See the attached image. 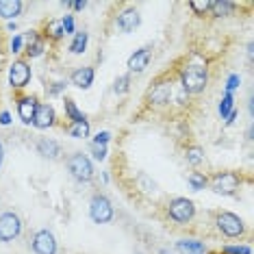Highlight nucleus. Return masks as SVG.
I'll return each instance as SVG.
<instances>
[{"mask_svg": "<svg viewBox=\"0 0 254 254\" xmlns=\"http://www.w3.org/2000/svg\"><path fill=\"white\" fill-rule=\"evenodd\" d=\"M181 85L185 94H200L209 85V72L204 65H187L181 70Z\"/></svg>", "mask_w": 254, "mask_h": 254, "instance_id": "1", "label": "nucleus"}, {"mask_svg": "<svg viewBox=\"0 0 254 254\" xmlns=\"http://www.w3.org/2000/svg\"><path fill=\"white\" fill-rule=\"evenodd\" d=\"M241 185V176L237 172H219L211 178V189L219 195H235Z\"/></svg>", "mask_w": 254, "mask_h": 254, "instance_id": "2", "label": "nucleus"}, {"mask_svg": "<svg viewBox=\"0 0 254 254\" xmlns=\"http://www.w3.org/2000/svg\"><path fill=\"white\" fill-rule=\"evenodd\" d=\"M167 215H170V219H174L176 224H187L195 215V204L187 198H174L167 204Z\"/></svg>", "mask_w": 254, "mask_h": 254, "instance_id": "3", "label": "nucleus"}, {"mask_svg": "<svg viewBox=\"0 0 254 254\" xmlns=\"http://www.w3.org/2000/svg\"><path fill=\"white\" fill-rule=\"evenodd\" d=\"M67 170H70V174L78 183H89L94 178V165H91V161L83 152L72 154L70 161H67Z\"/></svg>", "mask_w": 254, "mask_h": 254, "instance_id": "4", "label": "nucleus"}, {"mask_svg": "<svg viewBox=\"0 0 254 254\" xmlns=\"http://www.w3.org/2000/svg\"><path fill=\"white\" fill-rule=\"evenodd\" d=\"M89 217L96 224H109L113 219V204L109 202L107 195L96 193L89 202Z\"/></svg>", "mask_w": 254, "mask_h": 254, "instance_id": "5", "label": "nucleus"}, {"mask_svg": "<svg viewBox=\"0 0 254 254\" xmlns=\"http://www.w3.org/2000/svg\"><path fill=\"white\" fill-rule=\"evenodd\" d=\"M22 233V219L18 213L7 211L0 215V241H13L15 237H20Z\"/></svg>", "mask_w": 254, "mask_h": 254, "instance_id": "6", "label": "nucleus"}, {"mask_svg": "<svg viewBox=\"0 0 254 254\" xmlns=\"http://www.w3.org/2000/svg\"><path fill=\"white\" fill-rule=\"evenodd\" d=\"M217 228H219V233L226 237H241L246 230L244 219L239 215H235V213H228V211L217 215Z\"/></svg>", "mask_w": 254, "mask_h": 254, "instance_id": "7", "label": "nucleus"}, {"mask_svg": "<svg viewBox=\"0 0 254 254\" xmlns=\"http://www.w3.org/2000/svg\"><path fill=\"white\" fill-rule=\"evenodd\" d=\"M28 83H31V65L22 59L13 61L9 67V85L15 89H22V87H26Z\"/></svg>", "mask_w": 254, "mask_h": 254, "instance_id": "8", "label": "nucleus"}, {"mask_svg": "<svg viewBox=\"0 0 254 254\" xmlns=\"http://www.w3.org/2000/svg\"><path fill=\"white\" fill-rule=\"evenodd\" d=\"M31 248L35 254H57V239L50 230H37L33 235Z\"/></svg>", "mask_w": 254, "mask_h": 254, "instance_id": "9", "label": "nucleus"}, {"mask_svg": "<svg viewBox=\"0 0 254 254\" xmlns=\"http://www.w3.org/2000/svg\"><path fill=\"white\" fill-rule=\"evenodd\" d=\"M55 109L53 105H48V102H39L37 105V111H35V118H33V126L35 128H50V126H55Z\"/></svg>", "mask_w": 254, "mask_h": 254, "instance_id": "10", "label": "nucleus"}, {"mask_svg": "<svg viewBox=\"0 0 254 254\" xmlns=\"http://www.w3.org/2000/svg\"><path fill=\"white\" fill-rule=\"evenodd\" d=\"M150 57H152V46H143V48L135 50L130 57H128V63H126V67H128L130 72H143L148 67L150 63Z\"/></svg>", "mask_w": 254, "mask_h": 254, "instance_id": "11", "label": "nucleus"}, {"mask_svg": "<svg viewBox=\"0 0 254 254\" xmlns=\"http://www.w3.org/2000/svg\"><path fill=\"white\" fill-rule=\"evenodd\" d=\"M37 98L35 96H24L18 100V115L24 124H33V118H35V111H37Z\"/></svg>", "mask_w": 254, "mask_h": 254, "instance_id": "12", "label": "nucleus"}, {"mask_svg": "<svg viewBox=\"0 0 254 254\" xmlns=\"http://www.w3.org/2000/svg\"><path fill=\"white\" fill-rule=\"evenodd\" d=\"M139 24H141V15L137 9H126L118 18V28L122 33H132Z\"/></svg>", "mask_w": 254, "mask_h": 254, "instance_id": "13", "label": "nucleus"}, {"mask_svg": "<svg viewBox=\"0 0 254 254\" xmlns=\"http://www.w3.org/2000/svg\"><path fill=\"white\" fill-rule=\"evenodd\" d=\"M170 96H172V83H157L150 91V102L157 107H163L170 102Z\"/></svg>", "mask_w": 254, "mask_h": 254, "instance_id": "14", "label": "nucleus"}, {"mask_svg": "<svg viewBox=\"0 0 254 254\" xmlns=\"http://www.w3.org/2000/svg\"><path fill=\"white\" fill-rule=\"evenodd\" d=\"M35 148H37V154H42L44 159H50V161L59 159V154H61V146L55 139H48V137L39 139Z\"/></svg>", "mask_w": 254, "mask_h": 254, "instance_id": "15", "label": "nucleus"}, {"mask_svg": "<svg viewBox=\"0 0 254 254\" xmlns=\"http://www.w3.org/2000/svg\"><path fill=\"white\" fill-rule=\"evenodd\" d=\"M72 85L78 89H89L94 83V67H78L76 72H72Z\"/></svg>", "mask_w": 254, "mask_h": 254, "instance_id": "16", "label": "nucleus"}, {"mask_svg": "<svg viewBox=\"0 0 254 254\" xmlns=\"http://www.w3.org/2000/svg\"><path fill=\"white\" fill-rule=\"evenodd\" d=\"M24 4L20 0H0V18L2 20H13L22 13Z\"/></svg>", "mask_w": 254, "mask_h": 254, "instance_id": "17", "label": "nucleus"}, {"mask_svg": "<svg viewBox=\"0 0 254 254\" xmlns=\"http://www.w3.org/2000/svg\"><path fill=\"white\" fill-rule=\"evenodd\" d=\"M44 48H46L44 37L39 35V33H35V31L28 33L26 35V55L28 57H39L44 53Z\"/></svg>", "mask_w": 254, "mask_h": 254, "instance_id": "18", "label": "nucleus"}, {"mask_svg": "<svg viewBox=\"0 0 254 254\" xmlns=\"http://www.w3.org/2000/svg\"><path fill=\"white\" fill-rule=\"evenodd\" d=\"M176 252L178 254H204L206 246L198 239H181L176 244Z\"/></svg>", "mask_w": 254, "mask_h": 254, "instance_id": "19", "label": "nucleus"}, {"mask_svg": "<svg viewBox=\"0 0 254 254\" xmlns=\"http://www.w3.org/2000/svg\"><path fill=\"white\" fill-rule=\"evenodd\" d=\"M211 13L213 18H226L235 11V2H230V0H217V2H211Z\"/></svg>", "mask_w": 254, "mask_h": 254, "instance_id": "20", "label": "nucleus"}, {"mask_svg": "<svg viewBox=\"0 0 254 254\" xmlns=\"http://www.w3.org/2000/svg\"><path fill=\"white\" fill-rule=\"evenodd\" d=\"M185 159H187V163H189V165L198 167L200 163H204V150H202L200 146L187 148V150H185Z\"/></svg>", "mask_w": 254, "mask_h": 254, "instance_id": "21", "label": "nucleus"}, {"mask_svg": "<svg viewBox=\"0 0 254 254\" xmlns=\"http://www.w3.org/2000/svg\"><path fill=\"white\" fill-rule=\"evenodd\" d=\"M67 132H70L72 137H76V139H85V137H89V122L87 120H83V122H72L67 126Z\"/></svg>", "mask_w": 254, "mask_h": 254, "instance_id": "22", "label": "nucleus"}, {"mask_svg": "<svg viewBox=\"0 0 254 254\" xmlns=\"http://www.w3.org/2000/svg\"><path fill=\"white\" fill-rule=\"evenodd\" d=\"M48 39H53V42H59V39L65 35L63 33V24H61V20H53V22H48L46 24V33H44Z\"/></svg>", "mask_w": 254, "mask_h": 254, "instance_id": "23", "label": "nucleus"}, {"mask_svg": "<svg viewBox=\"0 0 254 254\" xmlns=\"http://www.w3.org/2000/svg\"><path fill=\"white\" fill-rule=\"evenodd\" d=\"M87 42H89V35L85 31H78L76 35H74V42L70 44V50L74 55H80L85 53V48H87Z\"/></svg>", "mask_w": 254, "mask_h": 254, "instance_id": "24", "label": "nucleus"}, {"mask_svg": "<svg viewBox=\"0 0 254 254\" xmlns=\"http://www.w3.org/2000/svg\"><path fill=\"white\" fill-rule=\"evenodd\" d=\"M63 107H65V113H67V118H70L72 122H83L85 120V115L78 111L76 102H74L72 98H65V100H63Z\"/></svg>", "mask_w": 254, "mask_h": 254, "instance_id": "25", "label": "nucleus"}, {"mask_svg": "<svg viewBox=\"0 0 254 254\" xmlns=\"http://www.w3.org/2000/svg\"><path fill=\"white\" fill-rule=\"evenodd\" d=\"M187 183L191 185L193 191H200V189H204L206 185H209V178L202 174V172H191V174H189V178H187Z\"/></svg>", "mask_w": 254, "mask_h": 254, "instance_id": "26", "label": "nucleus"}, {"mask_svg": "<svg viewBox=\"0 0 254 254\" xmlns=\"http://www.w3.org/2000/svg\"><path fill=\"white\" fill-rule=\"evenodd\" d=\"M137 185L141 187L143 193H154V191H157V183H154L148 174H143V172H141L139 176H137Z\"/></svg>", "mask_w": 254, "mask_h": 254, "instance_id": "27", "label": "nucleus"}, {"mask_svg": "<svg viewBox=\"0 0 254 254\" xmlns=\"http://www.w3.org/2000/svg\"><path fill=\"white\" fill-rule=\"evenodd\" d=\"M189 9H191L195 15H204L206 11L211 9V0H191V2H189Z\"/></svg>", "mask_w": 254, "mask_h": 254, "instance_id": "28", "label": "nucleus"}, {"mask_svg": "<svg viewBox=\"0 0 254 254\" xmlns=\"http://www.w3.org/2000/svg\"><path fill=\"white\" fill-rule=\"evenodd\" d=\"M128 89H130V74H124V76H120L115 80V85H113L115 94H126Z\"/></svg>", "mask_w": 254, "mask_h": 254, "instance_id": "29", "label": "nucleus"}, {"mask_svg": "<svg viewBox=\"0 0 254 254\" xmlns=\"http://www.w3.org/2000/svg\"><path fill=\"white\" fill-rule=\"evenodd\" d=\"M233 94H226V96H224V100L222 102H219V115H222V118H226V115L230 113V111H233Z\"/></svg>", "mask_w": 254, "mask_h": 254, "instance_id": "30", "label": "nucleus"}, {"mask_svg": "<svg viewBox=\"0 0 254 254\" xmlns=\"http://www.w3.org/2000/svg\"><path fill=\"white\" fill-rule=\"evenodd\" d=\"M91 154H94L96 161H105L107 159V146H96V143H91Z\"/></svg>", "mask_w": 254, "mask_h": 254, "instance_id": "31", "label": "nucleus"}, {"mask_svg": "<svg viewBox=\"0 0 254 254\" xmlns=\"http://www.w3.org/2000/svg\"><path fill=\"white\" fill-rule=\"evenodd\" d=\"M222 252L224 254H250L252 250L248 246H228V248H224Z\"/></svg>", "mask_w": 254, "mask_h": 254, "instance_id": "32", "label": "nucleus"}, {"mask_svg": "<svg viewBox=\"0 0 254 254\" xmlns=\"http://www.w3.org/2000/svg\"><path fill=\"white\" fill-rule=\"evenodd\" d=\"M65 87H67V85L63 83V80H57V83H53V85L48 87V96H59Z\"/></svg>", "mask_w": 254, "mask_h": 254, "instance_id": "33", "label": "nucleus"}, {"mask_svg": "<svg viewBox=\"0 0 254 254\" xmlns=\"http://www.w3.org/2000/svg\"><path fill=\"white\" fill-rule=\"evenodd\" d=\"M61 24H63V33H74V18L72 15H65V20H61Z\"/></svg>", "mask_w": 254, "mask_h": 254, "instance_id": "34", "label": "nucleus"}, {"mask_svg": "<svg viewBox=\"0 0 254 254\" xmlns=\"http://www.w3.org/2000/svg\"><path fill=\"white\" fill-rule=\"evenodd\" d=\"M111 139V135H109V132H98L96 135V146H107V141Z\"/></svg>", "mask_w": 254, "mask_h": 254, "instance_id": "35", "label": "nucleus"}, {"mask_svg": "<svg viewBox=\"0 0 254 254\" xmlns=\"http://www.w3.org/2000/svg\"><path fill=\"white\" fill-rule=\"evenodd\" d=\"M239 87V76H237V74H233V76L228 78V85H226V94H230V91L233 89H237Z\"/></svg>", "mask_w": 254, "mask_h": 254, "instance_id": "36", "label": "nucleus"}, {"mask_svg": "<svg viewBox=\"0 0 254 254\" xmlns=\"http://www.w3.org/2000/svg\"><path fill=\"white\" fill-rule=\"evenodd\" d=\"M20 48H22V37L15 35L13 42H11V53H20Z\"/></svg>", "mask_w": 254, "mask_h": 254, "instance_id": "37", "label": "nucleus"}, {"mask_svg": "<svg viewBox=\"0 0 254 254\" xmlns=\"http://www.w3.org/2000/svg\"><path fill=\"white\" fill-rule=\"evenodd\" d=\"M85 7H87V2H72V9L74 11H83Z\"/></svg>", "mask_w": 254, "mask_h": 254, "instance_id": "38", "label": "nucleus"}, {"mask_svg": "<svg viewBox=\"0 0 254 254\" xmlns=\"http://www.w3.org/2000/svg\"><path fill=\"white\" fill-rule=\"evenodd\" d=\"M0 122H2V124H9V122H11V115H9L7 111H4L2 115H0Z\"/></svg>", "mask_w": 254, "mask_h": 254, "instance_id": "39", "label": "nucleus"}, {"mask_svg": "<svg viewBox=\"0 0 254 254\" xmlns=\"http://www.w3.org/2000/svg\"><path fill=\"white\" fill-rule=\"evenodd\" d=\"M2 161H4V146L0 143V165H2Z\"/></svg>", "mask_w": 254, "mask_h": 254, "instance_id": "40", "label": "nucleus"}, {"mask_svg": "<svg viewBox=\"0 0 254 254\" xmlns=\"http://www.w3.org/2000/svg\"><path fill=\"white\" fill-rule=\"evenodd\" d=\"M215 254H224V252H215Z\"/></svg>", "mask_w": 254, "mask_h": 254, "instance_id": "41", "label": "nucleus"}]
</instances>
